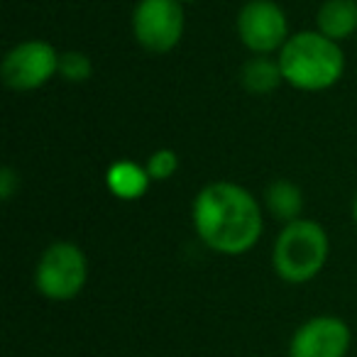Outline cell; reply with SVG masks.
<instances>
[{
	"label": "cell",
	"mask_w": 357,
	"mask_h": 357,
	"mask_svg": "<svg viewBox=\"0 0 357 357\" xmlns=\"http://www.w3.org/2000/svg\"><path fill=\"white\" fill-rule=\"evenodd\" d=\"M191 220L201 243L225 257L248 255L264 233L262 206L235 181L206 184L194 199Z\"/></svg>",
	"instance_id": "obj_1"
},
{
	"label": "cell",
	"mask_w": 357,
	"mask_h": 357,
	"mask_svg": "<svg viewBox=\"0 0 357 357\" xmlns=\"http://www.w3.org/2000/svg\"><path fill=\"white\" fill-rule=\"evenodd\" d=\"M277 61L284 84L306 93L333 89L345 74V54L340 45L318 30L294 32L277 54Z\"/></svg>",
	"instance_id": "obj_2"
},
{
	"label": "cell",
	"mask_w": 357,
	"mask_h": 357,
	"mask_svg": "<svg viewBox=\"0 0 357 357\" xmlns=\"http://www.w3.org/2000/svg\"><path fill=\"white\" fill-rule=\"evenodd\" d=\"M331 255L326 228L311 218H298L279 230L272 248V267L282 282L308 284L323 272Z\"/></svg>",
	"instance_id": "obj_3"
},
{
	"label": "cell",
	"mask_w": 357,
	"mask_h": 357,
	"mask_svg": "<svg viewBox=\"0 0 357 357\" xmlns=\"http://www.w3.org/2000/svg\"><path fill=\"white\" fill-rule=\"evenodd\" d=\"M32 282L40 296L54 303L74 301L89 282V257L71 240L47 245L35 264Z\"/></svg>",
	"instance_id": "obj_4"
},
{
	"label": "cell",
	"mask_w": 357,
	"mask_h": 357,
	"mask_svg": "<svg viewBox=\"0 0 357 357\" xmlns=\"http://www.w3.org/2000/svg\"><path fill=\"white\" fill-rule=\"evenodd\" d=\"M61 54L52 42L22 40L6 52L0 64V79L15 93H30L59 76Z\"/></svg>",
	"instance_id": "obj_5"
},
{
	"label": "cell",
	"mask_w": 357,
	"mask_h": 357,
	"mask_svg": "<svg viewBox=\"0 0 357 357\" xmlns=\"http://www.w3.org/2000/svg\"><path fill=\"white\" fill-rule=\"evenodd\" d=\"M130 25L135 42L144 52L169 54L184 37L186 13L176 0H137Z\"/></svg>",
	"instance_id": "obj_6"
},
{
	"label": "cell",
	"mask_w": 357,
	"mask_h": 357,
	"mask_svg": "<svg viewBox=\"0 0 357 357\" xmlns=\"http://www.w3.org/2000/svg\"><path fill=\"white\" fill-rule=\"evenodd\" d=\"M235 32L252 56L279 54L289 42V17L274 0H248L235 17Z\"/></svg>",
	"instance_id": "obj_7"
},
{
	"label": "cell",
	"mask_w": 357,
	"mask_h": 357,
	"mask_svg": "<svg viewBox=\"0 0 357 357\" xmlns=\"http://www.w3.org/2000/svg\"><path fill=\"white\" fill-rule=\"evenodd\" d=\"M352 347V328L333 313L311 316L291 333L287 357H347Z\"/></svg>",
	"instance_id": "obj_8"
},
{
	"label": "cell",
	"mask_w": 357,
	"mask_h": 357,
	"mask_svg": "<svg viewBox=\"0 0 357 357\" xmlns=\"http://www.w3.org/2000/svg\"><path fill=\"white\" fill-rule=\"evenodd\" d=\"M149 184H152V176H149L147 167L132 162V159H118L105 172V186L120 201L142 199L147 194Z\"/></svg>",
	"instance_id": "obj_9"
},
{
	"label": "cell",
	"mask_w": 357,
	"mask_h": 357,
	"mask_svg": "<svg viewBox=\"0 0 357 357\" xmlns=\"http://www.w3.org/2000/svg\"><path fill=\"white\" fill-rule=\"evenodd\" d=\"M316 30L337 45L357 37V0H323L316 15Z\"/></svg>",
	"instance_id": "obj_10"
},
{
	"label": "cell",
	"mask_w": 357,
	"mask_h": 357,
	"mask_svg": "<svg viewBox=\"0 0 357 357\" xmlns=\"http://www.w3.org/2000/svg\"><path fill=\"white\" fill-rule=\"evenodd\" d=\"M303 204H306L303 201V191L298 189V184H294L289 178H277L264 191V206L284 225L303 218Z\"/></svg>",
	"instance_id": "obj_11"
},
{
	"label": "cell",
	"mask_w": 357,
	"mask_h": 357,
	"mask_svg": "<svg viewBox=\"0 0 357 357\" xmlns=\"http://www.w3.org/2000/svg\"><path fill=\"white\" fill-rule=\"evenodd\" d=\"M240 84L252 96H269L284 84L277 56H250L240 71Z\"/></svg>",
	"instance_id": "obj_12"
},
{
	"label": "cell",
	"mask_w": 357,
	"mask_h": 357,
	"mask_svg": "<svg viewBox=\"0 0 357 357\" xmlns=\"http://www.w3.org/2000/svg\"><path fill=\"white\" fill-rule=\"evenodd\" d=\"M59 76L64 81H69V84H86L93 76V61H91L89 54H84L79 50L61 52Z\"/></svg>",
	"instance_id": "obj_13"
},
{
	"label": "cell",
	"mask_w": 357,
	"mask_h": 357,
	"mask_svg": "<svg viewBox=\"0 0 357 357\" xmlns=\"http://www.w3.org/2000/svg\"><path fill=\"white\" fill-rule=\"evenodd\" d=\"M144 167H147L152 181H169L178 169V154L169 147H162V149H157V152L149 154Z\"/></svg>",
	"instance_id": "obj_14"
},
{
	"label": "cell",
	"mask_w": 357,
	"mask_h": 357,
	"mask_svg": "<svg viewBox=\"0 0 357 357\" xmlns=\"http://www.w3.org/2000/svg\"><path fill=\"white\" fill-rule=\"evenodd\" d=\"M17 191H20V174L6 164V167L0 169V199L8 204Z\"/></svg>",
	"instance_id": "obj_15"
},
{
	"label": "cell",
	"mask_w": 357,
	"mask_h": 357,
	"mask_svg": "<svg viewBox=\"0 0 357 357\" xmlns=\"http://www.w3.org/2000/svg\"><path fill=\"white\" fill-rule=\"evenodd\" d=\"M352 220H355V225H357V196H355V201H352Z\"/></svg>",
	"instance_id": "obj_16"
},
{
	"label": "cell",
	"mask_w": 357,
	"mask_h": 357,
	"mask_svg": "<svg viewBox=\"0 0 357 357\" xmlns=\"http://www.w3.org/2000/svg\"><path fill=\"white\" fill-rule=\"evenodd\" d=\"M176 3H181V6L186 8V6H191V3H196V0H176Z\"/></svg>",
	"instance_id": "obj_17"
}]
</instances>
